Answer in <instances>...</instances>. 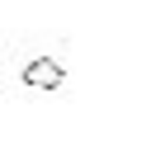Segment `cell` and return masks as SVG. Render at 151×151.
Instances as JSON below:
<instances>
[{"label": "cell", "mask_w": 151, "mask_h": 151, "mask_svg": "<svg viewBox=\"0 0 151 151\" xmlns=\"http://www.w3.org/2000/svg\"><path fill=\"white\" fill-rule=\"evenodd\" d=\"M61 80H66V66H57L52 57H33L24 66V85L33 90H61Z\"/></svg>", "instance_id": "1"}]
</instances>
